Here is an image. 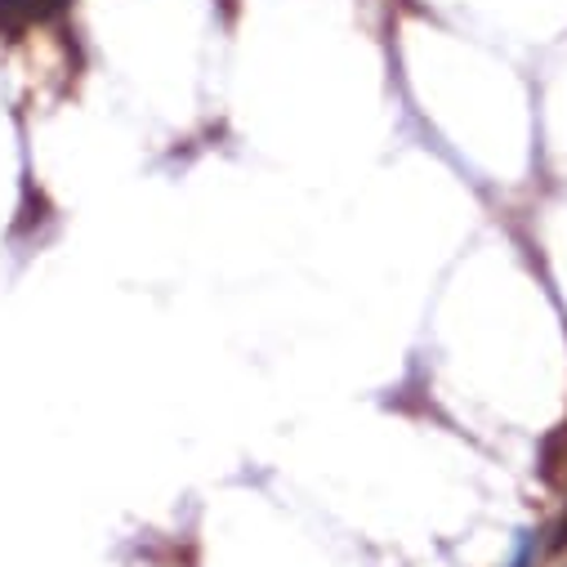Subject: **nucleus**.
<instances>
[{"label": "nucleus", "mask_w": 567, "mask_h": 567, "mask_svg": "<svg viewBox=\"0 0 567 567\" xmlns=\"http://www.w3.org/2000/svg\"><path fill=\"white\" fill-rule=\"evenodd\" d=\"M72 0H0V28H23V23H45L63 14Z\"/></svg>", "instance_id": "f257e3e1"}, {"label": "nucleus", "mask_w": 567, "mask_h": 567, "mask_svg": "<svg viewBox=\"0 0 567 567\" xmlns=\"http://www.w3.org/2000/svg\"><path fill=\"white\" fill-rule=\"evenodd\" d=\"M536 554H540V540H536L532 532H523V545H518V554H514V563H509V567H532V563H536Z\"/></svg>", "instance_id": "f03ea898"}, {"label": "nucleus", "mask_w": 567, "mask_h": 567, "mask_svg": "<svg viewBox=\"0 0 567 567\" xmlns=\"http://www.w3.org/2000/svg\"><path fill=\"white\" fill-rule=\"evenodd\" d=\"M554 549H567V518H563L558 532H554Z\"/></svg>", "instance_id": "7ed1b4c3"}]
</instances>
